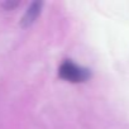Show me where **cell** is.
Returning a JSON list of instances; mask_svg holds the SVG:
<instances>
[{"label": "cell", "instance_id": "6da1fadb", "mask_svg": "<svg viewBox=\"0 0 129 129\" xmlns=\"http://www.w3.org/2000/svg\"><path fill=\"white\" fill-rule=\"evenodd\" d=\"M90 71L85 67L77 66L72 61H64L59 69H58V76L70 82H84L90 77Z\"/></svg>", "mask_w": 129, "mask_h": 129}, {"label": "cell", "instance_id": "7a4b0ae2", "mask_svg": "<svg viewBox=\"0 0 129 129\" xmlns=\"http://www.w3.org/2000/svg\"><path fill=\"white\" fill-rule=\"evenodd\" d=\"M42 5H43V3H41V2H34V3L30 4V7L27 9V12H25V14L23 15L22 22H20V25H22L23 28H27V27L32 25V24L36 22L37 17H38L39 13H41Z\"/></svg>", "mask_w": 129, "mask_h": 129}]
</instances>
